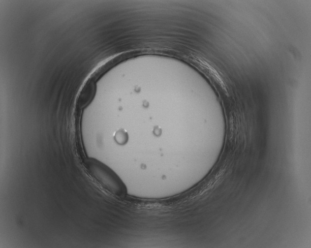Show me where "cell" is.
<instances>
[{"label":"cell","instance_id":"1","mask_svg":"<svg viewBox=\"0 0 311 248\" xmlns=\"http://www.w3.org/2000/svg\"><path fill=\"white\" fill-rule=\"evenodd\" d=\"M89 168L92 173L100 182L112 191H117V186L113 175L104 165L95 160L89 162Z\"/></svg>","mask_w":311,"mask_h":248}]
</instances>
